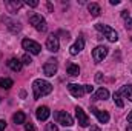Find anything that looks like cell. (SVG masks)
Wrapping results in <instances>:
<instances>
[{"label": "cell", "mask_w": 132, "mask_h": 131, "mask_svg": "<svg viewBox=\"0 0 132 131\" xmlns=\"http://www.w3.org/2000/svg\"><path fill=\"white\" fill-rule=\"evenodd\" d=\"M32 91H34V99H40L43 96H48L52 91V85L49 82H46V80L37 79L32 83Z\"/></svg>", "instance_id": "1"}, {"label": "cell", "mask_w": 132, "mask_h": 131, "mask_svg": "<svg viewBox=\"0 0 132 131\" xmlns=\"http://www.w3.org/2000/svg\"><path fill=\"white\" fill-rule=\"evenodd\" d=\"M95 30L104 34V37H106L109 42H117V40H118V34L115 33V30H112V28H111V26H108V25L97 23V25H95Z\"/></svg>", "instance_id": "2"}, {"label": "cell", "mask_w": 132, "mask_h": 131, "mask_svg": "<svg viewBox=\"0 0 132 131\" xmlns=\"http://www.w3.org/2000/svg\"><path fill=\"white\" fill-rule=\"evenodd\" d=\"M54 119H55L57 123H60V125H63V127H72V125H74V119H72L66 111H57V113L54 114Z\"/></svg>", "instance_id": "3"}, {"label": "cell", "mask_w": 132, "mask_h": 131, "mask_svg": "<svg viewBox=\"0 0 132 131\" xmlns=\"http://www.w3.org/2000/svg\"><path fill=\"white\" fill-rule=\"evenodd\" d=\"M29 23L32 25L34 28L37 30V31H46V20L40 16V14H32L31 17H29Z\"/></svg>", "instance_id": "4"}, {"label": "cell", "mask_w": 132, "mask_h": 131, "mask_svg": "<svg viewBox=\"0 0 132 131\" xmlns=\"http://www.w3.org/2000/svg\"><path fill=\"white\" fill-rule=\"evenodd\" d=\"M22 46H23V49H26V51L31 53V54H40V51H42V46H40L37 42L31 40V39H25V40L22 42Z\"/></svg>", "instance_id": "5"}, {"label": "cell", "mask_w": 132, "mask_h": 131, "mask_svg": "<svg viewBox=\"0 0 132 131\" xmlns=\"http://www.w3.org/2000/svg\"><path fill=\"white\" fill-rule=\"evenodd\" d=\"M75 116H77V120H78V123H80V127H83V128H86V127H89L91 125V120H89V117H88V114L83 111V108H80V106H77L75 108Z\"/></svg>", "instance_id": "6"}, {"label": "cell", "mask_w": 132, "mask_h": 131, "mask_svg": "<svg viewBox=\"0 0 132 131\" xmlns=\"http://www.w3.org/2000/svg\"><path fill=\"white\" fill-rule=\"evenodd\" d=\"M43 71H45V74L48 76V77H52L55 72H57V60L55 59H49L45 66H43Z\"/></svg>", "instance_id": "7"}, {"label": "cell", "mask_w": 132, "mask_h": 131, "mask_svg": "<svg viewBox=\"0 0 132 131\" xmlns=\"http://www.w3.org/2000/svg\"><path fill=\"white\" fill-rule=\"evenodd\" d=\"M46 48H48V51H51V53H57V51H59L60 42H59V39H57L54 34H51V35L48 37V40H46Z\"/></svg>", "instance_id": "8"}, {"label": "cell", "mask_w": 132, "mask_h": 131, "mask_svg": "<svg viewBox=\"0 0 132 131\" xmlns=\"http://www.w3.org/2000/svg\"><path fill=\"white\" fill-rule=\"evenodd\" d=\"M108 56V48L106 46H97L94 51H92V57H94V60L100 63V62H103V59Z\"/></svg>", "instance_id": "9"}, {"label": "cell", "mask_w": 132, "mask_h": 131, "mask_svg": "<svg viewBox=\"0 0 132 131\" xmlns=\"http://www.w3.org/2000/svg\"><path fill=\"white\" fill-rule=\"evenodd\" d=\"M68 90H69V93H71L74 97H81V96L85 94V86H83V85L69 83V85H68Z\"/></svg>", "instance_id": "10"}, {"label": "cell", "mask_w": 132, "mask_h": 131, "mask_svg": "<svg viewBox=\"0 0 132 131\" xmlns=\"http://www.w3.org/2000/svg\"><path fill=\"white\" fill-rule=\"evenodd\" d=\"M83 48H85V40H83V39H77L75 43L69 48V53H71L72 56H77L78 53H81Z\"/></svg>", "instance_id": "11"}, {"label": "cell", "mask_w": 132, "mask_h": 131, "mask_svg": "<svg viewBox=\"0 0 132 131\" xmlns=\"http://www.w3.org/2000/svg\"><path fill=\"white\" fill-rule=\"evenodd\" d=\"M91 111L95 114V117L98 119L100 123H108V122H109V114H108L106 111H101V110H98V108H92Z\"/></svg>", "instance_id": "12"}, {"label": "cell", "mask_w": 132, "mask_h": 131, "mask_svg": "<svg viewBox=\"0 0 132 131\" xmlns=\"http://www.w3.org/2000/svg\"><path fill=\"white\" fill-rule=\"evenodd\" d=\"M35 116H37L38 120H46V119L51 116V111H49L48 106H38L37 111H35Z\"/></svg>", "instance_id": "13"}, {"label": "cell", "mask_w": 132, "mask_h": 131, "mask_svg": "<svg viewBox=\"0 0 132 131\" xmlns=\"http://www.w3.org/2000/svg\"><path fill=\"white\" fill-rule=\"evenodd\" d=\"M22 65H23V63H22V60H19V59H15V57H12V59H9V60H8V66H9L12 71H15V72L22 69Z\"/></svg>", "instance_id": "14"}, {"label": "cell", "mask_w": 132, "mask_h": 131, "mask_svg": "<svg viewBox=\"0 0 132 131\" xmlns=\"http://www.w3.org/2000/svg\"><path fill=\"white\" fill-rule=\"evenodd\" d=\"M12 120H14V123H15V125H22V123H25V122H26V114H25V113H22V111H17V113L12 116Z\"/></svg>", "instance_id": "15"}, {"label": "cell", "mask_w": 132, "mask_h": 131, "mask_svg": "<svg viewBox=\"0 0 132 131\" xmlns=\"http://www.w3.org/2000/svg\"><path fill=\"white\" fill-rule=\"evenodd\" d=\"M118 93H120V96H125L128 100L132 102V85H125V86H121V90H120Z\"/></svg>", "instance_id": "16"}, {"label": "cell", "mask_w": 132, "mask_h": 131, "mask_svg": "<svg viewBox=\"0 0 132 131\" xmlns=\"http://www.w3.org/2000/svg\"><path fill=\"white\" fill-rule=\"evenodd\" d=\"M88 9H89L91 16H94V17L100 16V12H101V9H100V6L97 3H89V5H88Z\"/></svg>", "instance_id": "17"}, {"label": "cell", "mask_w": 132, "mask_h": 131, "mask_svg": "<svg viewBox=\"0 0 132 131\" xmlns=\"http://www.w3.org/2000/svg\"><path fill=\"white\" fill-rule=\"evenodd\" d=\"M68 74H69V76H72V77L78 76V74H80V66L75 65V63H71V65L68 66Z\"/></svg>", "instance_id": "18"}, {"label": "cell", "mask_w": 132, "mask_h": 131, "mask_svg": "<svg viewBox=\"0 0 132 131\" xmlns=\"http://www.w3.org/2000/svg\"><path fill=\"white\" fill-rule=\"evenodd\" d=\"M109 97V91L106 90V88H100L97 90V93H95V99H98V100H104V99Z\"/></svg>", "instance_id": "19"}, {"label": "cell", "mask_w": 132, "mask_h": 131, "mask_svg": "<svg viewBox=\"0 0 132 131\" xmlns=\"http://www.w3.org/2000/svg\"><path fill=\"white\" fill-rule=\"evenodd\" d=\"M14 85V82L11 80V79H0V88H3V90H9L11 86Z\"/></svg>", "instance_id": "20"}, {"label": "cell", "mask_w": 132, "mask_h": 131, "mask_svg": "<svg viewBox=\"0 0 132 131\" xmlns=\"http://www.w3.org/2000/svg\"><path fill=\"white\" fill-rule=\"evenodd\" d=\"M114 102H115V105H117L118 108H123V106H125L123 100L120 97V93H114Z\"/></svg>", "instance_id": "21"}, {"label": "cell", "mask_w": 132, "mask_h": 131, "mask_svg": "<svg viewBox=\"0 0 132 131\" xmlns=\"http://www.w3.org/2000/svg\"><path fill=\"white\" fill-rule=\"evenodd\" d=\"M31 62H32V59H31V56H28V54H25V56L22 57V63H23V65H31Z\"/></svg>", "instance_id": "22"}, {"label": "cell", "mask_w": 132, "mask_h": 131, "mask_svg": "<svg viewBox=\"0 0 132 131\" xmlns=\"http://www.w3.org/2000/svg\"><path fill=\"white\" fill-rule=\"evenodd\" d=\"M46 130L48 131H59V128H57L55 123H48V125H46Z\"/></svg>", "instance_id": "23"}, {"label": "cell", "mask_w": 132, "mask_h": 131, "mask_svg": "<svg viewBox=\"0 0 132 131\" xmlns=\"http://www.w3.org/2000/svg\"><path fill=\"white\" fill-rule=\"evenodd\" d=\"M26 5H28V6H32V8H35V6H38V2H37V0H28V2H26Z\"/></svg>", "instance_id": "24"}, {"label": "cell", "mask_w": 132, "mask_h": 131, "mask_svg": "<svg viewBox=\"0 0 132 131\" xmlns=\"http://www.w3.org/2000/svg\"><path fill=\"white\" fill-rule=\"evenodd\" d=\"M83 86H85V93H89L91 94L94 91V86H91V85H83Z\"/></svg>", "instance_id": "25"}, {"label": "cell", "mask_w": 132, "mask_h": 131, "mask_svg": "<svg viewBox=\"0 0 132 131\" xmlns=\"http://www.w3.org/2000/svg\"><path fill=\"white\" fill-rule=\"evenodd\" d=\"M25 130H26V131H34V130H35V127L29 122V123H26V125H25Z\"/></svg>", "instance_id": "26"}, {"label": "cell", "mask_w": 132, "mask_h": 131, "mask_svg": "<svg viewBox=\"0 0 132 131\" xmlns=\"http://www.w3.org/2000/svg\"><path fill=\"white\" fill-rule=\"evenodd\" d=\"M5 128H6V122L0 120V131H5Z\"/></svg>", "instance_id": "27"}, {"label": "cell", "mask_w": 132, "mask_h": 131, "mask_svg": "<svg viewBox=\"0 0 132 131\" xmlns=\"http://www.w3.org/2000/svg\"><path fill=\"white\" fill-rule=\"evenodd\" d=\"M121 17H123V19H129V12H128V11H123V12H121Z\"/></svg>", "instance_id": "28"}, {"label": "cell", "mask_w": 132, "mask_h": 131, "mask_svg": "<svg viewBox=\"0 0 132 131\" xmlns=\"http://www.w3.org/2000/svg\"><path fill=\"white\" fill-rule=\"evenodd\" d=\"M128 122H129V123H131V125H132V111H131V114L128 116Z\"/></svg>", "instance_id": "29"}, {"label": "cell", "mask_w": 132, "mask_h": 131, "mask_svg": "<svg viewBox=\"0 0 132 131\" xmlns=\"http://www.w3.org/2000/svg\"><path fill=\"white\" fill-rule=\"evenodd\" d=\"M120 3V0H111V5H118Z\"/></svg>", "instance_id": "30"}, {"label": "cell", "mask_w": 132, "mask_h": 131, "mask_svg": "<svg viewBox=\"0 0 132 131\" xmlns=\"http://www.w3.org/2000/svg\"><path fill=\"white\" fill-rule=\"evenodd\" d=\"M97 82H101V72H97Z\"/></svg>", "instance_id": "31"}, {"label": "cell", "mask_w": 132, "mask_h": 131, "mask_svg": "<svg viewBox=\"0 0 132 131\" xmlns=\"http://www.w3.org/2000/svg\"><path fill=\"white\" fill-rule=\"evenodd\" d=\"M91 131H100V128H97V127H92V128H91Z\"/></svg>", "instance_id": "32"}, {"label": "cell", "mask_w": 132, "mask_h": 131, "mask_svg": "<svg viewBox=\"0 0 132 131\" xmlns=\"http://www.w3.org/2000/svg\"><path fill=\"white\" fill-rule=\"evenodd\" d=\"M128 131H132V125H129V127H128Z\"/></svg>", "instance_id": "33"}]
</instances>
